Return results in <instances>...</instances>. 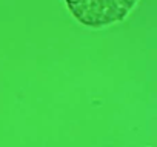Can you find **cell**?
<instances>
[{"label": "cell", "mask_w": 157, "mask_h": 147, "mask_svg": "<svg viewBox=\"0 0 157 147\" xmlns=\"http://www.w3.org/2000/svg\"><path fill=\"white\" fill-rule=\"evenodd\" d=\"M148 147H151V145H148Z\"/></svg>", "instance_id": "obj_1"}]
</instances>
